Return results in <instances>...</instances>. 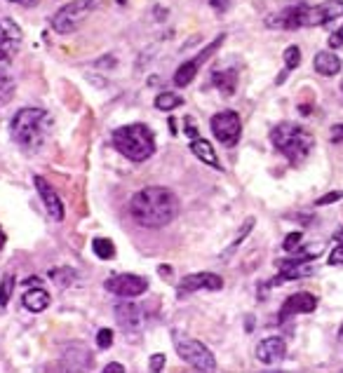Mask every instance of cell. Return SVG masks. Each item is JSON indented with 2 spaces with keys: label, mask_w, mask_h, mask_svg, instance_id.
Instances as JSON below:
<instances>
[{
  "label": "cell",
  "mask_w": 343,
  "mask_h": 373,
  "mask_svg": "<svg viewBox=\"0 0 343 373\" xmlns=\"http://www.w3.org/2000/svg\"><path fill=\"white\" fill-rule=\"evenodd\" d=\"M179 214V200L170 188L163 185H146L139 193H134L130 200V216L141 228H165Z\"/></svg>",
  "instance_id": "cell-1"
},
{
  "label": "cell",
  "mask_w": 343,
  "mask_h": 373,
  "mask_svg": "<svg viewBox=\"0 0 343 373\" xmlns=\"http://www.w3.org/2000/svg\"><path fill=\"white\" fill-rule=\"evenodd\" d=\"M47 111L43 108H19L12 118V139L21 150L36 153L45 141Z\"/></svg>",
  "instance_id": "cell-2"
},
{
  "label": "cell",
  "mask_w": 343,
  "mask_h": 373,
  "mask_svg": "<svg viewBox=\"0 0 343 373\" xmlns=\"http://www.w3.org/2000/svg\"><path fill=\"white\" fill-rule=\"evenodd\" d=\"M113 145H116V150L121 153V155H125L127 160L146 162L155 153V136L146 125L134 123V125H125V127L116 129Z\"/></svg>",
  "instance_id": "cell-3"
},
{
  "label": "cell",
  "mask_w": 343,
  "mask_h": 373,
  "mask_svg": "<svg viewBox=\"0 0 343 373\" xmlns=\"http://www.w3.org/2000/svg\"><path fill=\"white\" fill-rule=\"evenodd\" d=\"M270 141L285 158H290L292 162H299L303 158H308V153L313 150V134L306 132L297 123H280L273 127L270 132Z\"/></svg>",
  "instance_id": "cell-4"
},
{
  "label": "cell",
  "mask_w": 343,
  "mask_h": 373,
  "mask_svg": "<svg viewBox=\"0 0 343 373\" xmlns=\"http://www.w3.org/2000/svg\"><path fill=\"white\" fill-rule=\"evenodd\" d=\"M101 3L103 0H73V3L63 5L50 21L52 31L54 34H61V36L76 34V31L85 24V19L90 17L97 7H101Z\"/></svg>",
  "instance_id": "cell-5"
},
{
  "label": "cell",
  "mask_w": 343,
  "mask_h": 373,
  "mask_svg": "<svg viewBox=\"0 0 343 373\" xmlns=\"http://www.w3.org/2000/svg\"><path fill=\"white\" fill-rule=\"evenodd\" d=\"M172 338H174V350H177V354L186 364H190L193 369H198V371H214L217 369L214 352L207 345H203L200 340L181 334V331H172Z\"/></svg>",
  "instance_id": "cell-6"
},
{
  "label": "cell",
  "mask_w": 343,
  "mask_h": 373,
  "mask_svg": "<svg viewBox=\"0 0 343 373\" xmlns=\"http://www.w3.org/2000/svg\"><path fill=\"white\" fill-rule=\"evenodd\" d=\"M343 17V0H327L320 5H301L299 7V24L303 26H322V24H329L334 19Z\"/></svg>",
  "instance_id": "cell-7"
},
{
  "label": "cell",
  "mask_w": 343,
  "mask_h": 373,
  "mask_svg": "<svg viewBox=\"0 0 343 373\" xmlns=\"http://www.w3.org/2000/svg\"><path fill=\"white\" fill-rule=\"evenodd\" d=\"M210 127H212V134L223 145H235L240 141V134H242V123H240V116L235 111H221L217 113L212 120H210Z\"/></svg>",
  "instance_id": "cell-8"
},
{
  "label": "cell",
  "mask_w": 343,
  "mask_h": 373,
  "mask_svg": "<svg viewBox=\"0 0 343 373\" xmlns=\"http://www.w3.org/2000/svg\"><path fill=\"white\" fill-rule=\"evenodd\" d=\"M223 40H226V36H223V34L217 36V38H214V43L207 45L200 54H195L190 61H183L181 66L177 68V73H174V85H177V87H188L190 83H193V78L198 76V71H200L203 63H205L207 59H210V56H212L214 52L219 50Z\"/></svg>",
  "instance_id": "cell-9"
},
{
  "label": "cell",
  "mask_w": 343,
  "mask_h": 373,
  "mask_svg": "<svg viewBox=\"0 0 343 373\" xmlns=\"http://www.w3.org/2000/svg\"><path fill=\"white\" fill-rule=\"evenodd\" d=\"M103 287H106L108 294H116L121 298H137V296L146 294L148 291V280L139 277V275L123 272V275H113V277H108Z\"/></svg>",
  "instance_id": "cell-10"
},
{
  "label": "cell",
  "mask_w": 343,
  "mask_h": 373,
  "mask_svg": "<svg viewBox=\"0 0 343 373\" xmlns=\"http://www.w3.org/2000/svg\"><path fill=\"white\" fill-rule=\"evenodd\" d=\"M277 267H280V272H277V277L268 282V287H280L287 280H301L315 272L313 258H303V256L282 258V261H277Z\"/></svg>",
  "instance_id": "cell-11"
},
{
  "label": "cell",
  "mask_w": 343,
  "mask_h": 373,
  "mask_svg": "<svg viewBox=\"0 0 343 373\" xmlns=\"http://www.w3.org/2000/svg\"><path fill=\"white\" fill-rule=\"evenodd\" d=\"M223 289V277L214 272H195L186 275L179 282V294H193V291H221Z\"/></svg>",
  "instance_id": "cell-12"
},
{
  "label": "cell",
  "mask_w": 343,
  "mask_h": 373,
  "mask_svg": "<svg viewBox=\"0 0 343 373\" xmlns=\"http://www.w3.org/2000/svg\"><path fill=\"white\" fill-rule=\"evenodd\" d=\"M317 307V296L308 294V291H299V294H292L287 301L282 303L280 310V322H285L292 315H308Z\"/></svg>",
  "instance_id": "cell-13"
},
{
  "label": "cell",
  "mask_w": 343,
  "mask_h": 373,
  "mask_svg": "<svg viewBox=\"0 0 343 373\" xmlns=\"http://www.w3.org/2000/svg\"><path fill=\"white\" fill-rule=\"evenodd\" d=\"M34 183H36V188H38V195L43 198V205L47 209V214H50L54 221H63V202L59 200L57 193H54L52 185L47 183L43 176H36Z\"/></svg>",
  "instance_id": "cell-14"
},
{
  "label": "cell",
  "mask_w": 343,
  "mask_h": 373,
  "mask_svg": "<svg viewBox=\"0 0 343 373\" xmlns=\"http://www.w3.org/2000/svg\"><path fill=\"white\" fill-rule=\"evenodd\" d=\"M287 354V343L285 338L280 336H270V338H263L261 343L257 345V359L261 364H275L285 359Z\"/></svg>",
  "instance_id": "cell-15"
},
{
  "label": "cell",
  "mask_w": 343,
  "mask_h": 373,
  "mask_svg": "<svg viewBox=\"0 0 343 373\" xmlns=\"http://www.w3.org/2000/svg\"><path fill=\"white\" fill-rule=\"evenodd\" d=\"M24 43V31L12 19H0V50L14 54Z\"/></svg>",
  "instance_id": "cell-16"
},
{
  "label": "cell",
  "mask_w": 343,
  "mask_h": 373,
  "mask_svg": "<svg viewBox=\"0 0 343 373\" xmlns=\"http://www.w3.org/2000/svg\"><path fill=\"white\" fill-rule=\"evenodd\" d=\"M116 320L125 331H139L143 324L141 307L137 303H118L116 305Z\"/></svg>",
  "instance_id": "cell-17"
},
{
  "label": "cell",
  "mask_w": 343,
  "mask_h": 373,
  "mask_svg": "<svg viewBox=\"0 0 343 373\" xmlns=\"http://www.w3.org/2000/svg\"><path fill=\"white\" fill-rule=\"evenodd\" d=\"M24 307H26L29 312H45L47 307H50V303H52V298H50V294H47L45 289H41V287H31L26 294H24Z\"/></svg>",
  "instance_id": "cell-18"
},
{
  "label": "cell",
  "mask_w": 343,
  "mask_h": 373,
  "mask_svg": "<svg viewBox=\"0 0 343 373\" xmlns=\"http://www.w3.org/2000/svg\"><path fill=\"white\" fill-rule=\"evenodd\" d=\"M190 153H193L198 160H203L205 165H210L214 169H221V162H219L217 153H214L210 141H205V139H190Z\"/></svg>",
  "instance_id": "cell-19"
},
{
  "label": "cell",
  "mask_w": 343,
  "mask_h": 373,
  "mask_svg": "<svg viewBox=\"0 0 343 373\" xmlns=\"http://www.w3.org/2000/svg\"><path fill=\"white\" fill-rule=\"evenodd\" d=\"M212 83H214V87H217L223 96H233L235 87H237V73L233 68L214 71L212 73Z\"/></svg>",
  "instance_id": "cell-20"
},
{
  "label": "cell",
  "mask_w": 343,
  "mask_h": 373,
  "mask_svg": "<svg viewBox=\"0 0 343 373\" xmlns=\"http://www.w3.org/2000/svg\"><path fill=\"white\" fill-rule=\"evenodd\" d=\"M315 71L320 73V76H337V73L341 71V59L334 52H317L315 54Z\"/></svg>",
  "instance_id": "cell-21"
},
{
  "label": "cell",
  "mask_w": 343,
  "mask_h": 373,
  "mask_svg": "<svg viewBox=\"0 0 343 373\" xmlns=\"http://www.w3.org/2000/svg\"><path fill=\"white\" fill-rule=\"evenodd\" d=\"M183 103V99L181 96H177L174 92H163V94H158L155 96V108L158 111H174V108H179Z\"/></svg>",
  "instance_id": "cell-22"
},
{
  "label": "cell",
  "mask_w": 343,
  "mask_h": 373,
  "mask_svg": "<svg viewBox=\"0 0 343 373\" xmlns=\"http://www.w3.org/2000/svg\"><path fill=\"white\" fill-rule=\"evenodd\" d=\"M14 96V80L7 76L5 71H0V108L7 106Z\"/></svg>",
  "instance_id": "cell-23"
},
{
  "label": "cell",
  "mask_w": 343,
  "mask_h": 373,
  "mask_svg": "<svg viewBox=\"0 0 343 373\" xmlns=\"http://www.w3.org/2000/svg\"><path fill=\"white\" fill-rule=\"evenodd\" d=\"M92 251L97 254L101 261H108V258H113L116 256V247H113V242L106 240V237H97L92 242Z\"/></svg>",
  "instance_id": "cell-24"
},
{
  "label": "cell",
  "mask_w": 343,
  "mask_h": 373,
  "mask_svg": "<svg viewBox=\"0 0 343 373\" xmlns=\"http://www.w3.org/2000/svg\"><path fill=\"white\" fill-rule=\"evenodd\" d=\"M14 275H3V280H0V307H5L7 303H10V298H12V294H14Z\"/></svg>",
  "instance_id": "cell-25"
},
{
  "label": "cell",
  "mask_w": 343,
  "mask_h": 373,
  "mask_svg": "<svg viewBox=\"0 0 343 373\" xmlns=\"http://www.w3.org/2000/svg\"><path fill=\"white\" fill-rule=\"evenodd\" d=\"M254 223H257V221H254V218H247V221L242 223V228H240V233H237V237L233 240V242H230V247L226 249V251H223V256L221 258H228L230 254H233V251L237 249V245H240V242L247 237V235H250L252 233V228H254Z\"/></svg>",
  "instance_id": "cell-26"
},
{
  "label": "cell",
  "mask_w": 343,
  "mask_h": 373,
  "mask_svg": "<svg viewBox=\"0 0 343 373\" xmlns=\"http://www.w3.org/2000/svg\"><path fill=\"white\" fill-rule=\"evenodd\" d=\"M50 277L57 282L59 287H71L76 282V270H71V267H59V270H52L50 272Z\"/></svg>",
  "instance_id": "cell-27"
},
{
  "label": "cell",
  "mask_w": 343,
  "mask_h": 373,
  "mask_svg": "<svg viewBox=\"0 0 343 373\" xmlns=\"http://www.w3.org/2000/svg\"><path fill=\"white\" fill-rule=\"evenodd\" d=\"M301 63V50L297 45H290L285 50V68L287 71H294Z\"/></svg>",
  "instance_id": "cell-28"
},
{
  "label": "cell",
  "mask_w": 343,
  "mask_h": 373,
  "mask_svg": "<svg viewBox=\"0 0 343 373\" xmlns=\"http://www.w3.org/2000/svg\"><path fill=\"white\" fill-rule=\"evenodd\" d=\"M97 345L101 347V350H108L111 345H113V331L111 329H101L97 334Z\"/></svg>",
  "instance_id": "cell-29"
},
{
  "label": "cell",
  "mask_w": 343,
  "mask_h": 373,
  "mask_svg": "<svg viewBox=\"0 0 343 373\" xmlns=\"http://www.w3.org/2000/svg\"><path fill=\"white\" fill-rule=\"evenodd\" d=\"M301 240H303V235H301V233H292V235H287L285 242H282V249H285V251H290V254H292V251L299 247V242H301Z\"/></svg>",
  "instance_id": "cell-30"
},
{
  "label": "cell",
  "mask_w": 343,
  "mask_h": 373,
  "mask_svg": "<svg viewBox=\"0 0 343 373\" xmlns=\"http://www.w3.org/2000/svg\"><path fill=\"white\" fill-rule=\"evenodd\" d=\"M327 263H329V265H343V242H339V245L332 249V254H329V258H327Z\"/></svg>",
  "instance_id": "cell-31"
},
{
  "label": "cell",
  "mask_w": 343,
  "mask_h": 373,
  "mask_svg": "<svg viewBox=\"0 0 343 373\" xmlns=\"http://www.w3.org/2000/svg\"><path fill=\"white\" fill-rule=\"evenodd\" d=\"M343 198V190H337V193H327V195L317 198L315 200V207H324V205H332V202H337Z\"/></svg>",
  "instance_id": "cell-32"
},
{
  "label": "cell",
  "mask_w": 343,
  "mask_h": 373,
  "mask_svg": "<svg viewBox=\"0 0 343 373\" xmlns=\"http://www.w3.org/2000/svg\"><path fill=\"white\" fill-rule=\"evenodd\" d=\"M163 369H165V354L158 352L150 357V371H163Z\"/></svg>",
  "instance_id": "cell-33"
},
{
  "label": "cell",
  "mask_w": 343,
  "mask_h": 373,
  "mask_svg": "<svg viewBox=\"0 0 343 373\" xmlns=\"http://www.w3.org/2000/svg\"><path fill=\"white\" fill-rule=\"evenodd\" d=\"M341 45H343V26L339 31H334L332 38H329V47H332V50H339Z\"/></svg>",
  "instance_id": "cell-34"
},
{
  "label": "cell",
  "mask_w": 343,
  "mask_h": 373,
  "mask_svg": "<svg viewBox=\"0 0 343 373\" xmlns=\"http://www.w3.org/2000/svg\"><path fill=\"white\" fill-rule=\"evenodd\" d=\"M210 5H212L217 12H226L228 7H230V0H210Z\"/></svg>",
  "instance_id": "cell-35"
},
{
  "label": "cell",
  "mask_w": 343,
  "mask_h": 373,
  "mask_svg": "<svg viewBox=\"0 0 343 373\" xmlns=\"http://www.w3.org/2000/svg\"><path fill=\"white\" fill-rule=\"evenodd\" d=\"M329 134H332V141L334 143H341L343 141V125H334Z\"/></svg>",
  "instance_id": "cell-36"
},
{
  "label": "cell",
  "mask_w": 343,
  "mask_h": 373,
  "mask_svg": "<svg viewBox=\"0 0 343 373\" xmlns=\"http://www.w3.org/2000/svg\"><path fill=\"white\" fill-rule=\"evenodd\" d=\"M103 373H125V367L123 364H106V367H103Z\"/></svg>",
  "instance_id": "cell-37"
},
{
  "label": "cell",
  "mask_w": 343,
  "mask_h": 373,
  "mask_svg": "<svg viewBox=\"0 0 343 373\" xmlns=\"http://www.w3.org/2000/svg\"><path fill=\"white\" fill-rule=\"evenodd\" d=\"M186 134L190 139H198V127H193V120L190 118H186Z\"/></svg>",
  "instance_id": "cell-38"
},
{
  "label": "cell",
  "mask_w": 343,
  "mask_h": 373,
  "mask_svg": "<svg viewBox=\"0 0 343 373\" xmlns=\"http://www.w3.org/2000/svg\"><path fill=\"white\" fill-rule=\"evenodd\" d=\"M7 66H10V54L0 50V71H5Z\"/></svg>",
  "instance_id": "cell-39"
},
{
  "label": "cell",
  "mask_w": 343,
  "mask_h": 373,
  "mask_svg": "<svg viewBox=\"0 0 343 373\" xmlns=\"http://www.w3.org/2000/svg\"><path fill=\"white\" fill-rule=\"evenodd\" d=\"M10 3H17V5H21V7H36L41 0H10Z\"/></svg>",
  "instance_id": "cell-40"
},
{
  "label": "cell",
  "mask_w": 343,
  "mask_h": 373,
  "mask_svg": "<svg viewBox=\"0 0 343 373\" xmlns=\"http://www.w3.org/2000/svg\"><path fill=\"white\" fill-rule=\"evenodd\" d=\"M5 242H7V237H5V233H3V228H0V251H3V247H5Z\"/></svg>",
  "instance_id": "cell-41"
},
{
  "label": "cell",
  "mask_w": 343,
  "mask_h": 373,
  "mask_svg": "<svg viewBox=\"0 0 343 373\" xmlns=\"http://www.w3.org/2000/svg\"><path fill=\"white\" fill-rule=\"evenodd\" d=\"M334 240H337V242H343V228L337 230V235H334Z\"/></svg>",
  "instance_id": "cell-42"
},
{
  "label": "cell",
  "mask_w": 343,
  "mask_h": 373,
  "mask_svg": "<svg viewBox=\"0 0 343 373\" xmlns=\"http://www.w3.org/2000/svg\"><path fill=\"white\" fill-rule=\"evenodd\" d=\"M118 5H127V0H116Z\"/></svg>",
  "instance_id": "cell-43"
},
{
  "label": "cell",
  "mask_w": 343,
  "mask_h": 373,
  "mask_svg": "<svg viewBox=\"0 0 343 373\" xmlns=\"http://www.w3.org/2000/svg\"><path fill=\"white\" fill-rule=\"evenodd\" d=\"M341 92H343V80H341Z\"/></svg>",
  "instance_id": "cell-44"
}]
</instances>
